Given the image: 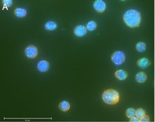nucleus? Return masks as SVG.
Returning a JSON list of instances; mask_svg holds the SVG:
<instances>
[{
	"instance_id": "nucleus-4",
	"label": "nucleus",
	"mask_w": 155,
	"mask_h": 122,
	"mask_svg": "<svg viewBox=\"0 0 155 122\" xmlns=\"http://www.w3.org/2000/svg\"><path fill=\"white\" fill-rule=\"evenodd\" d=\"M38 48L34 45H29L24 50V54L26 55L27 58L30 59H34L36 58L38 56Z\"/></svg>"
},
{
	"instance_id": "nucleus-21",
	"label": "nucleus",
	"mask_w": 155,
	"mask_h": 122,
	"mask_svg": "<svg viewBox=\"0 0 155 122\" xmlns=\"http://www.w3.org/2000/svg\"><path fill=\"white\" fill-rule=\"evenodd\" d=\"M30 122H34V121H30Z\"/></svg>"
},
{
	"instance_id": "nucleus-18",
	"label": "nucleus",
	"mask_w": 155,
	"mask_h": 122,
	"mask_svg": "<svg viewBox=\"0 0 155 122\" xmlns=\"http://www.w3.org/2000/svg\"><path fill=\"white\" fill-rule=\"evenodd\" d=\"M3 9H4V8H7L8 9V8L12 6V1H11V0H4V1H3Z\"/></svg>"
},
{
	"instance_id": "nucleus-1",
	"label": "nucleus",
	"mask_w": 155,
	"mask_h": 122,
	"mask_svg": "<svg viewBox=\"0 0 155 122\" xmlns=\"http://www.w3.org/2000/svg\"><path fill=\"white\" fill-rule=\"evenodd\" d=\"M123 20L126 25L131 28H136L140 25L142 17L141 14L135 10H128L123 16Z\"/></svg>"
},
{
	"instance_id": "nucleus-12",
	"label": "nucleus",
	"mask_w": 155,
	"mask_h": 122,
	"mask_svg": "<svg viewBox=\"0 0 155 122\" xmlns=\"http://www.w3.org/2000/svg\"><path fill=\"white\" fill-rule=\"evenodd\" d=\"M59 109H60L61 111H64V112L68 111L69 109H70V105H69V103H68V102L65 101L61 102V103H59Z\"/></svg>"
},
{
	"instance_id": "nucleus-15",
	"label": "nucleus",
	"mask_w": 155,
	"mask_h": 122,
	"mask_svg": "<svg viewBox=\"0 0 155 122\" xmlns=\"http://www.w3.org/2000/svg\"><path fill=\"white\" fill-rule=\"evenodd\" d=\"M126 116L128 119L135 117V109H134L133 108H128L126 111Z\"/></svg>"
},
{
	"instance_id": "nucleus-6",
	"label": "nucleus",
	"mask_w": 155,
	"mask_h": 122,
	"mask_svg": "<svg viewBox=\"0 0 155 122\" xmlns=\"http://www.w3.org/2000/svg\"><path fill=\"white\" fill-rule=\"evenodd\" d=\"M87 27H85L84 26L78 25L75 27L73 33H74L75 36L81 37L84 36L85 35L87 34Z\"/></svg>"
},
{
	"instance_id": "nucleus-19",
	"label": "nucleus",
	"mask_w": 155,
	"mask_h": 122,
	"mask_svg": "<svg viewBox=\"0 0 155 122\" xmlns=\"http://www.w3.org/2000/svg\"><path fill=\"white\" fill-rule=\"evenodd\" d=\"M150 121V118L148 115H145L144 117H143L142 118H141L140 119V121L141 122H146V121Z\"/></svg>"
},
{
	"instance_id": "nucleus-20",
	"label": "nucleus",
	"mask_w": 155,
	"mask_h": 122,
	"mask_svg": "<svg viewBox=\"0 0 155 122\" xmlns=\"http://www.w3.org/2000/svg\"><path fill=\"white\" fill-rule=\"evenodd\" d=\"M129 121L131 122H140V119H138L137 117H133L129 119Z\"/></svg>"
},
{
	"instance_id": "nucleus-16",
	"label": "nucleus",
	"mask_w": 155,
	"mask_h": 122,
	"mask_svg": "<svg viewBox=\"0 0 155 122\" xmlns=\"http://www.w3.org/2000/svg\"><path fill=\"white\" fill-rule=\"evenodd\" d=\"M146 111H144V109H142V108H140V109H138L135 110V117H137L138 119H141L143 117H144L146 115Z\"/></svg>"
},
{
	"instance_id": "nucleus-14",
	"label": "nucleus",
	"mask_w": 155,
	"mask_h": 122,
	"mask_svg": "<svg viewBox=\"0 0 155 122\" xmlns=\"http://www.w3.org/2000/svg\"><path fill=\"white\" fill-rule=\"evenodd\" d=\"M136 50L138 52H144L145 50H146V45L145 43L144 42H138V44H136Z\"/></svg>"
},
{
	"instance_id": "nucleus-7",
	"label": "nucleus",
	"mask_w": 155,
	"mask_h": 122,
	"mask_svg": "<svg viewBox=\"0 0 155 122\" xmlns=\"http://www.w3.org/2000/svg\"><path fill=\"white\" fill-rule=\"evenodd\" d=\"M49 67H50V64H49L48 61L46 60H41L37 65V68L38 70L42 73L46 72L49 69Z\"/></svg>"
},
{
	"instance_id": "nucleus-17",
	"label": "nucleus",
	"mask_w": 155,
	"mask_h": 122,
	"mask_svg": "<svg viewBox=\"0 0 155 122\" xmlns=\"http://www.w3.org/2000/svg\"><path fill=\"white\" fill-rule=\"evenodd\" d=\"M96 28H97V23L95 21H93V20L89 22L87 24V30L90 31H93Z\"/></svg>"
},
{
	"instance_id": "nucleus-2",
	"label": "nucleus",
	"mask_w": 155,
	"mask_h": 122,
	"mask_svg": "<svg viewBox=\"0 0 155 122\" xmlns=\"http://www.w3.org/2000/svg\"><path fill=\"white\" fill-rule=\"evenodd\" d=\"M101 97L104 103L110 105H116L120 101L119 93L113 89H106L102 94Z\"/></svg>"
},
{
	"instance_id": "nucleus-9",
	"label": "nucleus",
	"mask_w": 155,
	"mask_h": 122,
	"mask_svg": "<svg viewBox=\"0 0 155 122\" xmlns=\"http://www.w3.org/2000/svg\"><path fill=\"white\" fill-rule=\"evenodd\" d=\"M137 64L140 68L142 69H146L147 67H148L150 65V62L148 58H142L139 59L137 62Z\"/></svg>"
},
{
	"instance_id": "nucleus-10",
	"label": "nucleus",
	"mask_w": 155,
	"mask_h": 122,
	"mask_svg": "<svg viewBox=\"0 0 155 122\" xmlns=\"http://www.w3.org/2000/svg\"><path fill=\"white\" fill-rule=\"evenodd\" d=\"M135 80L139 83H143L147 80V75L144 72H139L135 75Z\"/></svg>"
},
{
	"instance_id": "nucleus-11",
	"label": "nucleus",
	"mask_w": 155,
	"mask_h": 122,
	"mask_svg": "<svg viewBox=\"0 0 155 122\" xmlns=\"http://www.w3.org/2000/svg\"><path fill=\"white\" fill-rule=\"evenodd\" d=\"M14 14L16 17L22 18L27 15V11L25 9H23V8H16L14 10Z\"/></svg>"
},
{
	"instance_id": "nucleus-8",
	"label": "nucleus",
	"mask_w": 155,
	"mask_h": 122,
	"mask_svg": "<svg viewBox=\"0 0 155 122\" xmlns=\"http://www.w3.org/2000/svg\"><path fill=\"white\" fill-rule=\"evenodd\" d=\"M114 75H115L116 78H117L118 79H119L120 81H123L125 80V79L127 78L128 77V73L124 71V70H120L116 71L115 73H114Z\"/></svg>"
},
{
	"instance_id": "nucleus-5",
	"label": "nucleus",
	"mask_w": 155,
	"mask_h": 122,
	"mask_svg": "<svg viewBox=\"0 0 155 122\" xmlns=\"http://www.w3.org/2000/svg\"><path fill=\"white\" fill-rule=\"evenodd\" d=\"M93 8L99 13H103L106 9V4L103 1L97 0L93 3Z\"/></svg>"
},
{
	"instance_id": "nucleus-3",
	"label": "nucleus",
	"mask_w": 155,
	"mask_h": 122,
	"mask_svg": "<svg viewBox=\"0 0 155 122\" xmlns=\"http://www.w3.org/2000/svg\"><path fill=\"white\" fill-rule=\"evenodd\" d=\"M111 59L116 65H120L125 60V55L121 51H116L112 54Z\"/></svg>"
},
{
	"instance_id": "nucleus-13",
	"label": "nucleus",
	"mask_w": 155,
	"mask_h": 122,
	"mask_svg": "<svg viewBox=\"0 0 155 122\" xmlns=\"http://www.w3.org/2000/svg\"><path fill=\"white\" fill-rule=\"evenodd\" d=\"M57 27V23L53 21H49L48 22H46L44 26V28H46V30H48V31H53V30L56 29Z\"/></svg>"
}]
</instances>
